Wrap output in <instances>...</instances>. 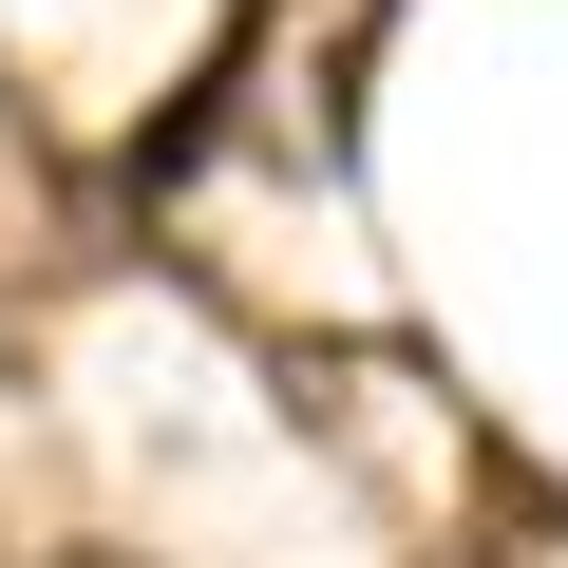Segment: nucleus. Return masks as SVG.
<instances>
[{
  "label": "nucleus",
  "instance_id": "f257e3e1",
  "mask_svg": "<svg viewBox=\"0 0 568 568\" xmlns=\"http://www.w3.org/2000/svg\"><path fill=\"white\" fill-rule=\"evenodd\" d=\"M77 568H95V549H77Z\"/></svg>",
  "mask_w": 568,
  "mask_h": 568
}]
</instances>
